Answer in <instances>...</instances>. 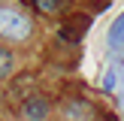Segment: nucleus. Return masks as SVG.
<instances>
[{"label": "nucleus", "instance_id": "nucleus-4", "mask_svg": "<svg viewBox=\"0 0 124 121\" xmlns=\"http://www.w3.org/2000/svg\"><path fill=\"white\" fill-rule=\"evenodd\" d=\"M109 48H115V52L124 48V12L112 21V27H109Z\"/></svg>", "mask_w": 124, "mask_h": 121}, {"label": "nucleus", "instance_id": "nucleus-6", "mask_svg": "<svg viewBox=\"0 0 124 121\" xmlns=\"http://www.w3.org/2000/svg\"><path fill=\"white\" fill-rule=\"evenodd\" d=\"M33 3L39 12H58L61 9V0H33Z\"/></svg>", "mask_w": 124, "mask_h": 121}, {"label": "nucleus", "instance_id": "nucleus-2", "mask_svg": "<svg viewBox=\"0 0 124 121\" xmlns=\"http://www.w3.org/2000/svg\"><path fill=\"white\" fill-rule=\"evenodd\" d=\"M64 118L67 121H94L97 118V109L91 106L88 100L76 97V100H67L64 103Z\"/></svg>", "mask_w": 124, "mask_h": 121}, {"label": "nucleus", "instance_id": "nucleus-5", "mask_svg": "<svg viewBox=\"0 0 124 121\" xmlns=\"http://www.w3.org/2000/svg\"><path fill=\"white\" fill-rule=\"evenodd\" d=\"M12 70H15V58H12V52H9V48H0V82L9 79Z\"/></svg>", "mask_w": 124, "mask_h": 121}, {"label": "nucleus", "instance_id": "nucleus-1", "mask_svg": "<svg viewBox=\"0 0 124 121\" xmlns=\"http://www.w3.org/2000/svg\"><path fill=\"white\" fill-rule=\"evenodd\" d=\"M30 30H33V24H30L27 15L9 9V6H0V36H9V39L21 42L30 36Z\"/></svg>", "mask_w": 124, "mask_h": 121}, {"label": "nucleus", "instance_id": "nucleus-7", "mask_svg": "<svg viewBox=\"0 0 124 121\" xmlns=\"http://www.w3.org/2000/svg\"><path fill=\"white\" fill-rule=\"evenodd\" d=\"M100 88H103V91H112V88H115V67H109V70H106V76H103Z\"/></svg>", "mask_w": 124, "mask_h": 121}, {"label": "nucleus", "instance_id": "nucleus-3", "mask_svg": "<svg viewBox=\"0 0 124 121\" xmlns=\"http://www.w3.org/2000/svg\"><path fill=\"white\" fill-rule=\"evenodd\" d=\"M52 106H48L46 97H27L21 103V121H46Z\"/></svg>", "mask_w": 124, "mask_h": 121}]
</instances>
